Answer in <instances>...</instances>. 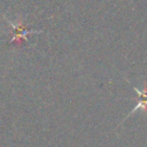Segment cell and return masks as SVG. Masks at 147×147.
I'll return each mask as SVG.
<instances>
[{"label":"cell","mask_w":147,"mask_h":147,"mask_svg":"<svg viewBox=\"0 0 147 147\" xmlns=\"http://www.w3.org/2000/svg\"><path fill=\"white\" fill-rule=\"evenodd\" d=\"M134 91H136V92L138 93V95H139V102H138V105L132 109V111L130 113V115L133 114V113H136V111H138V109H141L142 111H146V109H147V86L145 85V87H144L142 91H139L137 87H134Z\"/></svg>","instance_id":"1"}]
</instances>
